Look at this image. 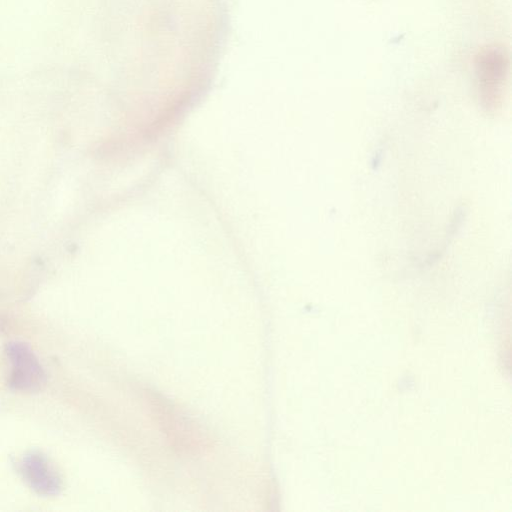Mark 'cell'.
I'll use <instances>...</instances> for the list:
<instances>
[{"mask_svg": "<svg viewBox=\"0 0 512 512\" xmlns=\"http://www.w3.org/2000/svg\"><path fill=\"white\" fill-rule=\"evenodd\" d=\"M11 363L8 385L19 392H37L46 382L44 370L30 347L22 342H11L6 347Z\"/></svg>", "mask_w": 512, "mask_h": 512, "instance_id": "6da1fadb", "label": "cell"}, {"mask_svg": "<svg viewBox=\"0 0 512 512\" xmlns=\"http://www.w3.org/2000/svg\"><path fill=\"white\" fill-rule=\"evenodd\" d=\"M18 470L24 481L37 494L55 496L62 490V480L50 460L39 451L22 456Z\"/></svg>", "mask_w": 512, "mask_h": 512, "instance_id": "7a4b0ae2", "label": "cell"}, {"mask_svg": "<svg viewBox=\"0 0 512 512\" xmlns=\"http://www.w3.org/2000/svg\"><path fill=\"white\" fill-rule=\"evenodd\" d=\"M507 57L496 47L485 50L478 57L477 75L479 87L488 103L496 102L507 71Z\"/></svg>", "mask_w": 512, "mask_h": 512, "instance_id": "3957f363", "label": "cell"}]
</instances>
